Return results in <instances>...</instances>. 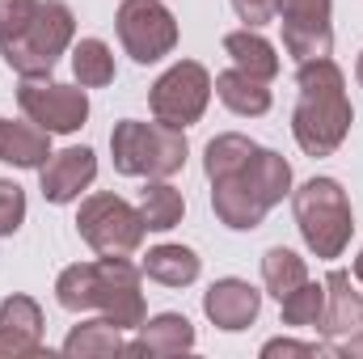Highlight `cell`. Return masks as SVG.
I'll return each mask as SVG.
<instances>
[{
    "label": "cell",
    "instance_id": "6da1fadb",
    "mask_svg": "<svg viewBox=\"0 0 363 359\" xmlns=\"http://www.w3.org/2000/svg\"><path fill=\"white\" fill-rule=\"evenodd\" d=\"M296 110H291V136L304 157H334L355 123L347 77L334 64V55L296 64Z\"/></svg>",
    "mask_w": 363,
    "mask_h": 359
},
{
    "label": "cell",
    "instance_id": "7a4b0ae2",
    "mask_svg": "<svg viewBox=\"0 0 363 359\" xmlns=\"http://www.w3.org/2000/svg\"><path fill=\"white\" fill-rule=\"evenodd\" d=\"M144 270L131 258H93V263H72L55 279V300L68 313H101L110 326L123 334L140 330L148 309L140 292Z\"/></svg>",
    "mask_w": 363,
    "mask_h": 359
},
{
    "label": "cell",
    "instance_id": "3957f363",
    "mask_svg": "<svg viewBox=\"0 0 363 359\" xmlns=\"http://www.w3.org/2000/svg\"><path fill=\"white\" fill-rule=\"evenodd\" d=\"M287 194H291V165L283 161V153L258 144V153L241 170L211 182V211L224 228L254 233Z\"/></svg>",
    "mask_w": 363,
    "mask_h": 359
},
{
    "label": "cell",
    "instance_id": "277c9868",
    "mask_svg": "<svg viewBox=\"0 0 363 359\" xmlns=\"http://www.w3.org/2000/svg\"><path fill=\"white\" fill-rule=\"evenodd\" d=\"M291 216H296L300 241L313 258L334 263L351 245L355 216H351V199H347L338 178H308L304 186H296L291 190Z\"/></svg>",
    "mask_w": 363,
    "mask_h": 359
},
{
    "label": "cell",
    "instance_id": "5b68a950",
    "mask_svg": "<svg viewBox=\"0 0 363 359\" xmlns=\"http://www.w3.org/2000/svg\"><path fill=\"white\" fill-rule=\"evenodd\" d=\"M110 157L123 178H174L190 157V144L182 127H165L157 118H123L110 131Z\"/></svg>",
    "mask_w": 363,
    "mask_h": 359
},
{
    "label": "cell",
    "instance_id": "8992f818",
    "mask_svg": "<svg viewBox=\"0 0 363 359\" xmlns=\"http://www.w3.org/2000/svg\"><path fill=\"white\" fill-rule=\"evenodd\" d=\"M72 43H77L72 9L64 0H38V13L26 26V34L0 43V55L21 81H47L55 72V64L72 51Z\"/></svg>",
    "mask_w": 363,
    "mask_h": 359
},
{
    "label": "cell",
    "instance_id": "52a82bcc",
    "mask_svg": "<svg viewBox=\"0 0 363 359\" xmlns=\"http://www.w3.org/2000/svg\"><path fill=\"white\" fill-rule=\"evenodd\" d=\"M77 233L97 258H131L148 237L140 207H131L123 194H110V190H93L81 199Z\"/></svg>",
    "mask_w": 363,
    "mask_h": 359
},
{
    "label": "cell",
    "instance_id": "ba28073f",
    "mask_svg": "<svg viewBox=\"0 0 363 359\" xmlns=\"http://www.w3.org/2000/svg\"><path fill=\"white\" fill-rule=\"evenodd\" d=\"M211 93H216V81L211 72L199 64V60H178L174 68H165L157 77V85L148 89V110L157 123L165 127H194L207 106H211Z\"/></svg>",
    "mask_w": 363,
    "mask_h": 359
},
{
    "label": "cell",
    "instance_id": "9c48e42d",
    "mask_svg": "<svg viewBox=\"0 0 363 359\" xmlns=\"http://www.w3.org/2000/svg\"><path fill=\"white\" fill-rule=\"evenodd\" d=\"M114 34L135 64H161L178 47V17L165 0H123L114 13Z\"/></svg>",
    "mask_w": 363,
    "mask_h": 359
},
{
    "label": "cell",
    "instance_id": "30bf717a",
    "mask_svg": "<svg viewBox=\"0 0 363 359\" xmlns=\"http://www.w3.org/2000/svg\"><path fill=\"white\" fill-rule=\"evenodd\" d=\"M17 106L30 123H38L51 136H72L89 123V93L85 85H64V81H21Z\"/></svg>",
    "mask_w": 363,
    "mask_h": 359
},
{
    "label": "cell",
    "instance_id": "8fae6325",
    "mask_svg": "<svg viewBox=\"0 0 363 359\" xmlns=\"http://www.w3.org/2000/svg\"><path fill=\"white\" fill-rule=\"evenodd\" d=\"M274 21L296 64L334 51V0H274Z\"/></svg>",
    "mask_w": 363,
    "mask_h": 359
},
{
    "label": "cell",
    "instance_id": "7c38bea8",
    "mask_svg": "<svg viewBox=\"0 0 363 359\" xmlns=\"http://www.w3.org/2000/svg\"><path fill=\"white\" fill-rule=\"evenodd\" d=\"M203 313L216 330L224 334H241L258 321L262 313V292L250 283V279H237V275H224L216 279L207 292H203Z\"/></svg>",
    "mask_w": 363,
    "mask_h": 359
},
{
    "label": "cell",
    "instance_id": "4fadbf2b",
    "mask_svg": "<svg viewBox=\"0 0 363 359\" xmlns=\"http://www.w3.org/2000/svg\"><path fill=\"white\" fill-rule=\"evenodd\" d=\"M93 182H97V153L85 148V144H72V148H64V153H51V161L38 170L43 199L55 203V207L77 203Z\"/></svg>",
    "mask_w": 363,
    "mask_h": 359
},
{
    "label": "cell",
    "instance_id": "5bb4252c",
    "mask_svg": "<svg viewBox=\"0 0 363 359\" xmlns=\"http://www.w3.org/2000/svg\"><path fill=\"white\" fill-rule=\"evenodd\" d=\"M363 330V292H355V275L351 270H330L325 275V317L317 326L321 338L338 343L347 334Z\"/></svg>",
    "mask_w": 363,
    "mask_h": 359
},
{
    "label": "cell",
    "instance_id": "9a60e30c",
    "mask_svg": "<svg viewBox=\"0 0 363 359\" xmlns=\"http://www.w3.org/2000/svg\"><path fill=\"white\" fill-rule=\"evenodd\" d=\"M194 343L199 334L186 313H157V317H144L140 338L127 343V351L131 355H182V351H194Z\"/></svg>",
    "mask_w": 363,
    "mask_h": 359
},
{
    "label": "cell",
    "instance_id": "2e32d148",
    "mask_svg": "<svg viewBox=\"0 0 363 359\" xmlns=\"http://www.w3.org/2000/svg\"><path fill=\"white\" fill-rule=\"evenodd\" d=\"M0 161L13 170H43L51 161V131H43L30 118L21 123L0 118Z\"/></svg>",
    "mask_w": 363,
    "mask_h": 359
},
{
    "label": "cell",
    "instance_id": "e0dca14e",
    "mask_svg": "<svg viewBox=\"0 0 363 359\" xmlns=\"http://www.w3.org/2000/svg\"><path fill=\"white\" fill-rule=\"evenodd\" d=\"M224 55L233 60V68H241V72H250V77H258V81H267V85H271L274 77H279V68H283L274 43L262 38L258 30H250V26L224 34Z\"/></svg>",
    "mask_w": 363,
    "mask_h": 359
},
{
    "label": "cell",
    "instance_id": "ac0fdd59",
    "mask_svg": "<svg viewBox=\"0 0 363 359\" xmlns=\"http://www.w3.org/2000/svg\"><path fill=\"white\" fill-rule=\"evenodd\" d=\"M140 270L152 279V283H161V287H190V283H199V275H203V258L190 250V245H152L148 254H144V263Z\"/></svg>",
    "mask_w": 363,
    "mask_h": 359
},
{
    "label": "cell",
    "instance_id": "d6986e66",
    "mask_svg": "<svg viewBox=\"0 0 363 359\" xmlns=\"http://www.w3.org/2000/svg\"><path fill=\"white\" fill-rule=\"evenodd\" d=\"M216 97L233 110V114H241V118H262V114H271V85L267 81H258V77H250V72H241V68H224L220 77H216Z\"/></svg>",
    "mask_w": 363,
    "mask_h": 359
},
{
    "label": "cell",
    "instance_id": "ffe728a7",
    "mask_svg": "<svg viewBox=\"0 0 363 359\" xmlns=\"http://www.w3.org/2000/svg\"><path fill=\"white\" fill-rule=\"evenodd\" d=\"M118 351H127V338L101 313L89 317V321H81V326H72L68 338H64V355H72V359H101V355H118Z\"/></svg>",
    "mask_w": 363,
    "mask_h": 359
},
{
    "label": "cell",
    "instance_id": "44dd1931",
    "mask_svg": "<svg viewBox=\"0 0 363 359\" xmlns=\"http://www.w3.org/2000/svg\"><path fill=\"white\" fill-rule=\"evenodd\" d=\"M140 216L148 233H169L186 216V199L178 186H169V178H148V186L140 190Z\"/></svg>",
    "mask_w": 363,
    "mask_h": 359
},
{
    "label": "cell",
    "instance_id": "7402d4cb",
    "mask_svg": "<svg viewBox=\"0 0 363 359\" xmlns=\"http://www.w3.org/2000/svg\"><path fill=\"white\" fill-rule=\"evenodd\" d=\"M304 279H308V263H304L296 250H287V245H271V250L262 254V287L271 292L274 300L291 296Z\"/></svg>",
    "mask_w": 363,
    "mask_h": 359
},
{
    "label": "cell",
    "instance_id": "603a6c76",
    "mask_svg": "<svg viewBox=\"0 0 363 359\" xmlns=\"http://www.w3.org/2000/svg\"><path fill=\"white\" fill-rule=\"evenodd\" d=\"M0 330H9V334H17L21 343H30L34 351H43V334H47V326H43V309H38V300H34V296H21V292L4 296V300H0Z\"/></svg>",
    "mask_w": 363,
    "mask_h": 359
},
{
    "label": "cell",
    "instance_id": "cb8c5ba5",
    "mask_svg": "<svg viewBox=\"0 0 363 359\" xmlns=\"http://www.w3.org/2000/svg\"><path fill=\"white\" fill-rule=\"evenodd\" d=\"M254 153H258V144L250 136L224 131V136L207 140V148H203V174H207V182H216V178H224V174H233V170H241Z\"/></svg>",
    "mask_w": 363,
    "mask_h": 359
},
{
    "label": "cell",
    "instance_id": "d4e9b609",
    "mask_svg": "<svg viewBox=\"0 0 363 359\" xmlns=\"http://www.w3.org/2000/svg\"><path fill=\"white\" fill-rule=\"evenodd\" d=\"M72 77L85 89H106L114 81V51L101 38H81L72 43Z\"/></svg>",
    "mask_w": 363,
    "mask_h": 359
},
{
    "label": "cell",
    "instance_id": "484cf974",
    "mask_svg": "<svg viewBox=\"0 0 363 359\" xmlns=\"http://www.w3.org/2000/svg\"><path fill=\"white\" fill-rule=\"evenodd\" d=\"M279 317H283V326H291V330H317L321 317H325V283L304 279L291 296L279 300Z\"/></svg>",
    "mask_w": 363,
    "mask_h": 359
},
{
    "label": "cell",
    "instance_id": "4316f807",
    "mask_svg": "<svg viewBox=\"0 0 363 359\" xmlns=\"http://www.w3.org/2000/svg\"><path fill=\"white\" fill-rule=\"evenodd\" d=\"M26 190L13 178H0V237H13L26 224Z\"/></svg>",
    "mask_w": 363,
    "mask_h": 359
},
{
    "label": "cell",
    "instance_id": "83f0119b",
    "mask_svg": "<svg viewBox=\"0 0 363 359\" xmlns=\"http://www.w3.org/2000/svg\"><path fill=\"white\" fill-rule=\"evenodd\" d=\"M34 13H38V0H0V43L26 34Z\"/></svg>",
    "mask_w": 363,
    "mask_h": 359
},
{
    "label": "cell",
    "instance_id": "f1b7e54d",
    "mask_svg": "<svg viewBox=\"0 0 363 359\" xmlns=\"http://www.w3.org/2000/svg\"><path fill=\"white\" fill-rule=\"evenodd\" d=\"M233 13L250 26V30H262L274 21V0H233Z\"/></svg>",
    "mask_w": 363,
    "mask_h": 359
},
{
    "label": "cell",
    "instance_id": "f546056e",
    "mask_svg": "<svg viewBox=\"0 0 363 359\" xmlns=\"http://www.w3.org/2000/svg\"><path fill=\"white\" fill-rule=\"evenodd\" d=\"M321 351H330V347H321V343H296V338H271V343H262V359H274V355H321Z\"/></svg>",
    "mask_w": 363,
    "mask_h": 359
},
{
    "label": "cell",
    "instance_id": "4dcf8cb0",
    "mask_svg": "<svg viewBox=\"0 0 363 359\" xmlns=\"http://www.w3.org/2000/svg\"><path fill=\"white\" fill-rule=\"evenodd\" d=\"M325 347H330V355H338V359H363V330L338 338V343H325Z\"/></svg>",
    "mask_w": 363,
    "mask_h": 359
},
{
    "label": "cell",
    "instance_id": "1f68e13d",
    "mask_svg": "<svg viewBox=\"0 0 363 359\" xmlns=\"http://www.w3.org/2000/svg\"><path fill=\"white\" fill-rule=\"evenodd\" d=\"M0 355L9 359H21V355H38V351H34V347H30V343H21V338H17V334H9V330H0Z\"/></svg>",
    "mask_w": 363,
    "mask_h": 359
},
{
    "label": "cell",
    "instance_id": "d6a6232c",
    "mask_svg": "<svg viewBox=\"0 0 363 359\" xmlns=\"http://www.w3.org/2000/svg\"><path fill=\"white\" fill-rule=\"evenodd\" d=\"M351 275H355V283H363V250L355 254V263H351Z\"/></svg>",
    "mask_w": 363,
    "mask_h": 359
},
{
    "label": "cell",
    "instance_id": "836d02e7",
    "mask_svg": "<svg viewBox=\"0 0 363 359\" xmlns=\"http://www.w3.org/2000/svg\"><path fill=\"white\" fill-rule=\"evenodd\" d=\"M355 81L363 85V51H359V60H355Z\"/></svg>",
    "mask_w": 363,
    "mask_h": 359
}]
</instances>
